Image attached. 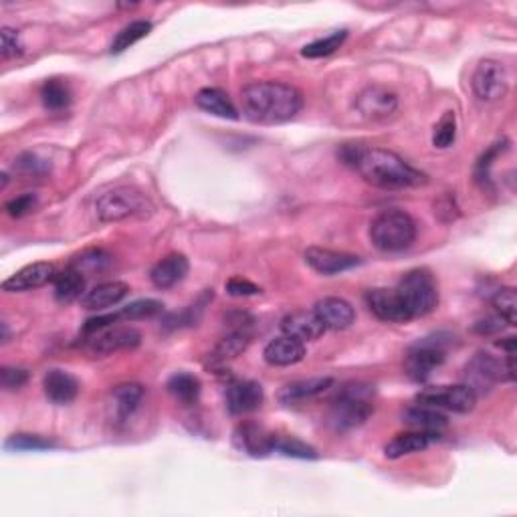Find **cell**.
Returning a JSON list of instances; mask_svg holds the SVG:
<instances>
[{
	"label": "cell",
	"instance_id": "obj_1",
	"mask_svg": "<svg viewBox=\"0 0 517 517\" xmlns=\"http://www.w3.org/2000/svg\"><path fill=\"white\" fill-rule=\"evenodd\" d=\"M245 118L261 126H275L294 120L303 107L302 91L279 82H257L241 91Z\"/></svg>",
	"mask_w": 517,
	"mask_h": 517
},
{
	"label": "cell",
	"instance_id": "obj_2",
	"mask_svg": "<svg viewBox=\"0 0 517 517\" xmlns=\"http://www.w3.org/2000/svg\"><path fill=\"white\" fill-rule=\"evenodd\" d=\"M354 168L360 176L376 188L384 191H404V188L425 186L428 178L427 174L412 168L404 158H400L396 152L384 148H364L356 158Z\"/></svg>",
	"mask_w": 517,
	"mask_h": 517
},
{
	"label": "cell",
	"instance_id": "obj_3",
	"mask_svg": "<svg viewBox=\"0 0 517 517\" xmlns=\"http://www.w3.org/2000/svg\"><path fill=\"white\" fill-rule=\"evenodd\" d=\"M374 412V388L370 384L349 382L341 386L332 400L327 422L336 433H346L362 427Z\"/></svg>",
	"mask_w": 517,
	"mask_h": 517
},
{
	"label": "cell",
	"instance_id": "obj_4",
	"mask_svg": "<svg viewBox=\"0 0 517 517\" xmlns=\"http://www.w3.org/2000/svg\"><path fill=\"white\" fill-rule=\"evenodd\" d=\"M417 239V223L404 210H386L370 224V241L382 253H400Z\"/></svg>",
	"mask_w": 517,
	"mask_h": 517
},
{
	"label": "cell",
	"instance_id": "obj_5",
	"mask_svg": "<svg viewBox=\"0 0 517 517\" xmlns=\"http://www.w3.org/2000/svg\"><path fill=\"white\" fill-rule=\"evenodd\" d=\"M96 213L101 223H121L129 218H148L154 205L142 191L134 186H118L101 194L96 202Z\"/></svg>",
	"mask_w": 517,
	"mask_h": 517
},
{
	"label": "cell",
	"instance_id": "obj_6",
	"mask_svg": "<svg viewBox=\"0 0 517 517\" xmlns=\"http://www.w3.org/2000/svg\"><path fill=\"white\" fill-rule=\"evenodd\" d=\"M396 294L409 309L411 317H425L439 305V289L428 269H412L398 281Z\"/></svg>",
	"mask_w": 517,
	"mask_h": 517
},
{
	"label": "cell",
	"instance_id": "obj_7",
	"mask_svg": "<svg viewBox=\"0 0 517 517\" xmlns=\"http://www.w3.org/2000/svg\"><path fill=\"white\" fill-rule=\"evenodd\" d=\"M465 378H467L465 384L475 395H485L497 382L515 380V354L499 358L490 352H477L465 368Z\"/></svg>",
	"mask_w": 517,
	"mask_h": 517
},
{
	"label": "cell",
	"instance_id": "obj_8",
	"mask_svg": "<svg viewBox=\"0 0 517 517\" xmlns=\"http://www.w3.org/2000/svg\"><path fill=\"white\" fill-rule=\"evenodd\" d=\"M449 336H431L425 340H419L414 344L409 354H406L404 368L406 374H409L412 380L425 382L427 378H431L436 368L443 366V362L447 358V348H449Z\"/></svg>",
	"mask_w": 517,
	"mask_h": 517
},
{
	"label": "cell",
	"instance_id": "obj_9",
	"mask_svg": "<svg viewBox=\"0 0 517 517\" xmlns=\"http://www.w3.org/2000/svg\"><path fill=\"white\" fill-rule=\"evenodd\" d=\"M417 403L425 406H433V409H445L450 412L467 414L475 409L477 395L469 388L467 384L435 386V388H427L419 392Z\"/></svg>",
	"mask_w": 517,
	"mask_h": 517
},
{
	"label": "cell",
	"instance_id": "obj_10",
	"mask_svg": "<svg viewBox=\"0 0 517 517\" xmlns=\"http://www.w3.org/2000/svg\"><path fill=\"white\" fill-rule=\"evenodd\" d=\"M507 71L504 65L495 59H483L473 73L471 87L473 93L482 101H497L507 93Z\"/></svg>",
	"mask_w": 517,
	"mask_h": 517
},
{
	"label": "cell",
	"instance_id": "obj_11",
	"mask_svg": "<svg viewBox=\"0 0 517 517\" xmlns=\"http://www.w3.org/2000/svg\"><path fill=\"white\" fill-rule=\"evenodd\" d=\"M142 333L136 330V327L123 325V327H107V330H101L98 333H93L87 340V349H90L91 356H112L115 352H121V349H134L140 346Z\"/></svg>",
	"mask_w": 517,
	"mask_h": 517
},
{
	"label": "cell",
	"instance_id": "obj_12",
	"mask_svg": "<svg viewBox=\"0 0 517 517\" xmlns=\"http://www.w3.org/2000/svg\"><path fill=\"white\" fill-rule=\"evenodd\" d=\"M366 305L374 316L386 324H404L411 322V313L404 308L396 289H370L366 294Z\"/></svg>",
	"mask_w": 517,
	"mask_h": 517
},
{
	"label": "cell",
	"instance_id": "obj_13",
	"mask_svg": "<svg viewBox=\"0 0 517 517\" xmlns=\"http://www.w3.org/2000/svg\"><path fill=\"white\" fill-rule=\"evenodd\" d=\"M305 263H308L316 273L332 277L358 267L362 263V259L349 253L324 249V247H309V249L305 251Z\"/></svg>",
	"mask_w": 517,
	"mask_h": 517
},
{
	"label": "cell",
	"instance_id": "obj_14",
	"mask_svg": "<svg viewBox=\"0 0 517 517\" xmlns=\"http://www.w3.org/2000/svg\"><path fill=\"white\" fill-rule=\"evenodd\" d=\"M232 441H235V447L247 455L267 457L275 453L277 435L269 433L267 428L255 425V422H243L235 428Z\"/></svg>",
	"mask_w": 517,
	"mask_h": 517
},
{
	"label": "cell",
	"instance_id": "obj_15",
	"mask_svg": "<svg viewBox=\"0 0 517 517\" xmlns=\"http://www.w3.org/2000/svg\"><path fill=\"white\" fill-rule=\"evenodd\" d=\"M356 107L366 120H386L396 112L398 98L382 85H370L356 98Z\"/></svg>",
	"mask_w": 517,
	"mask_h": 517
},
{
	"label": "cell",
	"instance_id": "obj_16",
	"mask_svg": "<svg viewBox=\"0 0 517 517\" xmlns=\"http://www.w3.org/2000/svg\"><path fill=\"white\" fill-rule=\"evenodd\" d=\"M263 388L253 380H239L229 384L227 388V409L235 417L251 414L263 406Z\"/></svg>",
	"mask_w": 517,
	"mask_h": 517
},
{
	"label": "cell",
	"instance_id": "obj_17",
	"mask_svg": "<svg viewBox=\"0 0 517 517\" xmlns=\"http://www.w3.org/2000/svg\"><path fill=\"white\" fill-rule=\"evenodd\" d=\"M281 330L286 336L305 344V341L322 338L325 333V325L322 324V319L316 316V311L300 309L287 313V316L281 319Z\"/></svg>",
	"mask_w": 517,
	"mask_h": 517
},
{
	"label": "cell",
	"instance_id": "obj_18",
	"mask_svg": "<svg viewBox=\"0 0 517 517\" xmlns=\"http://www.w3.org/2000/svg\"><path fill=\"white\" fill-rule=\"evenodd\" d=\"M316 316L322 319L325 330H348L356 322V311L352 303H348L341 297H324L316 303Z\"/></svg>",
	"mask_w": 517,
	"mask_h": 517
},
{
	"label": "cell",
	"instance_id": "obj_19",
	"mask_svg": "<svg viewBox=\"0 0 517 517\" xmlns=\"http://www.w3.org/2000/svg\"><path fill=\"white\" fill-rule=\"evenodd\" d=\"M55 265L51 263H33L27 265L11 275L9 279L3 283V291L6 294H20V291H31L36 287H43L51 279H55Z\"/></svg>",
	"mask_w": 517,
	"mask_h": 517
},
{
	"label": "cell",
	"instance_id": "obj_20",
	"mask_svg": "<svg viewBox=\"0 0 517 517\" xmlns=\"http://www.w3.org/2000/svg\"><path fill=\"white\" fill-rule=\"evenodd\" d=\"M129 294V286L123 281H107L99 283L90 291H85L82 297V308L87 311H104L107 308H114L121 300H126Z\"/></svg>",
	"mask_w": 517,
	"mask_h": 517
},
{
	"label": "cell",
	"instance_id": "obj_21",
	"mask_svg": "<svg viewBox=\"0 0 517 517\" xmlns=\"http://www.w3.org/2000/svg\"><path fill=\"white\" fill-rule=\"evenodd\" d=\"M188 269H191V265H188V259L184 255L172 253L168 257L160 259L158 263L152 267L150 279L158 289H170L184 279L188 275Z\"/></svg>",
	"mask_w": 517,
	"mask_h": 517
},
{
	"label": "cell",
	"instance_id": "obj_22",
	"mask_svg": "<svg viewBox=\"0 0 517 517\" xmlns=\"http://www.w3.org/2000/svg\"><path fill=\"white\" fill-rule=\"evenodd\" d=\"M43 390H45V396L53 404H69L79 395V382L75 380V376H71L65 370H49L43 378Z\"/></svg>",
	"mask_w": 517,
	"mask_h": 517
},
{
	"label": "cell",
	"instance_id": "obj_23",
	"mask_svg": "<svg viewBox=\"0 0 517 517\" xmlns=\"http://www.w3.org/2000/svg\"><path fill=\"white\" fill-rule=\"evenodd\" d=\"M263 358L269 366H294L305 358V346L289 336L275 338L265 346Z\"/></svg>",
	"mask_w": 517,
	"mask_h": 517
},
{
	"label": "cell",
	"instance_id": "obj_24",
	"mask_svg": "<svg viewBox=\"0 0 517 517\" xmlns=\"http://www.w3.org/2000/svg\"><path fill=\"white\" fill-rule=\"evenodd\" d=\"M403 420L406 427H411L412 431H422V433H433L441 435L443 428L449 425V419L445 414L439 412V409H433V406L417 404L411 406L403 412Z\"/></svg>",
	"mask_w": 517,
	"mask_h": 517
},
{
	"label": "cell",
	"instance_id": "obj_25",
	"mask_svg": "<svg viewBox=\"0 0 517 517\" xmlns=\"http://www.w3.org/2000/svg\"><path fill=\"white\" fill-rule=\"evenodd\" d=\"M333 384V378L324 376V378H308V380H295L283 386L279 390V398L281 404H297L303 403V400L313 398L317 395H322L330 386Z\"/></svg>",
	"mask_w": 517,
	"mask_h": 517
},
{
	"label": "cell",
	"instance_id": "obj_26",
	"mask_svg": "<svg viewBox=\"0 0 517 517\" xmlns=\"http://www.w3.org/2000/svg\"><path fill=\"white\" fill-rule=\"evenodd\" d=\"M439 439V435L433 433H422V431H411L396 435L388 445L384 449V455L388 458H400L412 453H420L433 445V443Z\"/></svg>",
	"mask_w": 517,
	"mask_h": 517
},
{
	"label": "cell",
	"instance_id": "obj_27",
	"mask_svg": "<svg viewBox=\"0 0 517 517\" xmlns=\"http://www.w3.org/2000/svg\"><path fill=\"white\" fill-rule=\"evenodd\" d=\"M194 104L199 106L202 112L213 114L216 118H224V120H239V112L237 107L232 106V101L229 96L216 87H205L196 93Z\"/></svg>",
	"mask_w": 517,
	"mask_h": 517
},
{
	"label": "cell",
	"instance_id": "obj_28",
	"mask_svg": "<svg viewBox=\"0 0 517 517\" xmlns=\"http://www.w3.org/2000/svg\"><path fill=\"white\" fill-rule=\"evenodd\" d=\"M55 300L67 305L85 295V275L71 265L55 275Z\"/></svg>",
	"mask_w": 517,
	"mask_h": 517
},
{
	"label": "cell",
	"instance_id": "obj_29",
	"mask_svg": "<svg viewBox=\"0 0 517 517\" xmlns=\"http://www.w3.org/2000/svg\"><path fill=\"white\" fill-rule=\"evenodd\" d=\"M251 344V333L247 330H235L224 336L221 341H218L216 348L210 354V364L213 366H223L229 360H235L241 356L247 348Z\"/></svg>",
	"mask_w": 517,
	"mask_h": 517
},
{
	"label": "cell",
	"instance_id": "obj_30",
	"mask_svg": "<svg viewBox=\"0 0 517 517\" xmlns=\"http://www.w3.org/2000/svg\"><path fill=\"white\" fill-rule=\"evenodd\" d=\"M144 396V388L140 384H121L115 386L112 392L114 414L118 422H126L136 412L137 404Z\"/></svg>",
	"mask_w": 517,
	"mask_h": 517
},
{
	"label": "cell",
	"instance_id": "obj_31",
	"mask_svg": "<svg viewBox=\"0 0 517 517\" xmlns=\"http://www.w3.org/2000/svg\"><path fill=\"white\" fill-rule=\"evenodd\" d=\"M166 388H168L170 395L176 398L178 403L186 406L194 404L200 396V380L196 376L186 374V372L174 374L168 380V384H166Z\"/></svg>",
	"mask_w": 517,
	"mask_h": 517
},
{
	"label": "cell",
	"instance_id": "obj_32",
	"mask_svg": "<svg viewBox=\"0 0 517 517\" xmlns=\"http://www.w3.org/2000/svg\"><path fill=\"white\" fill-rule=\"evenodd\" d=\"M41 99L49 112H61L71 104V91L67 83L59 82V79H49L41 87Z\"/></svg>",
	"mask_w": 517,
	"mask_h": 517
},
{
	"label": "cell",
	"instance_id": "obj_33",
	"mask_svg": "<svg viewBox=\"0 0 517 517\" xmlns=\"http://www.w3.org/2000/svg\"><path fill=\"white\" fill-rule=\"evenodd\" d=\"M152 31L150 20H134L121 28V31L115 35V39L112 43V53H123V51L136 45L137 41H142L145 35Z\"/></svg>",
	"mask_w": 517,
	"mask_h": 517
},
{
	"label": "cell",
	"instance_id": "obj_34",
	"mask_svg": "<svg viewBox=\"0 0 517 517\" xmlns=\"http://www.w3.org/2000/svg\"><path fill=\"white\" fill-rule=\"evenodd\" d=\"M346 36H348V31H336V33L327 35L324 36V39H317L309 43V45H305L302 49V55L308 57V59H322V57L336 53V51L344 45Z\"/></svg>",
	"mask_w": 517,
	"mask_h": 517
},
{
	"label": "cell",
	"instance_id": "obj_35",
	"mask_svg": "<svg viewBox=\"0 0 517 517\" xmlns=\"http://www.w3.org/2000/svg\"><path fill=\"white\" fill-rule=\"evenodd\" d=\"M491 303L507 325L517 324V295L513 287H501L495 291Z\"/></svg>",
	"mask_w": 517,
	"mask_h": 517
},
{
	"label": "cell",
	"instance_id": "obj_36",
	"mask_svg": "<svg viewBox=\"0 0 517 517\" xmlns=\"http://www.w3.org/2000/svg\"><path fill=\"white\" fill-rule=\"evenodd\" d=\"M164 305L156 300H137L134 303L126 305L118 311L120 319H126V322H140V319H152L156 317L158 313H162Z\"/></svg>",
	"mask_w": 517,
	"mask_h": 517
},
{
	"label": "cell",
	"instance_id": "obj_37",
	"mask_svg": "<svg viewBox=\"0 0 517 517\" xmlns=\"http://www.w3.org/2000/svg\"><path fill=\"white\" fill-rule=\"evenodd\" d=\"M457 137V115L455 112H445L433 132V145L439 150H447L455 144Z\"/></svg>",
	"mask_w": 517,
	"mask_h": 517
},
{
	"label": "cell",
	"instance_id": "obj_38",
	"mask_svg": "<svg viewBox=\"0 0 517 517\" xmlns=\"http://www.w3.org/2000/svg\"><path fill=\"white\" fill-rule=\"evenodd\" d=\"M109 263V257L99 249H91V251H85L83 255H79V257L73 261L71 267L77 269V271H82L85 277L90 273H101Z\"/></svg>",
	"mask_w": 517,
	"mask_h": 517
},
{
	"label": "cell",
	"instance_id": "obj_39",
	"mask_svg": "<svg viewBox=\"0 0 517 517\" xmlns=\"http://www.w3.org/2000/svg\"><path fill=\"white\" fill-rule=\"evenodd\" d=\"M275 453L294 458H317L316 449L305 445L300 439H294V436H277Z\"/></svg>",
	"mask_w": 517,
	"mask_h": 517
},
{
	"label": "cell",
	"instance_id": "obj_40",
	"mask_svg": "<svg viewBox=\"0 0 517 517\" xmlns=\"http://www.w3.org/2000/svg\"><path fill=\"white\" fill-rule=\"evenodd\" d=\"M4 447L9 450H47L55 449L57 443L39 435H14L4 443Z\"/></svg>",
	"mask_w": 517,
	"mask_h": 517
},
{
	"label": "cell",
	"instance_id": "obj_41",
	"mask_svg": "<svg viewBox=\"0 0 517 517\" xmlns=\"http://www.w3.org/2000/svg\"><path fill=\"white\" fill-rule=\"evenodd\" d=\"M17 170L20 174H27V176H45V174L51 170V164L45 158H41L35 152H25L17 158Z\"/></svg>",
	"mask_w": 517,
	"mask_h": 517
},
{
	"label": "cell",
	"instance_id": "obj_42",
	"mask_svg": "<svg viewBox=\"0 0 517 517\" xmlns=\"http://www.w3.org/2000/svg\"><path fill=\"white\" fill-rule=\"evenodd\" d=\"M0 53H3V59H12V57L23 55V43H20V36L17 31L4 27L3 33H0Z\"/></svg>",
	"mask_w": 517,
	"mask_h": 517
},
{
	"label": "cell",
	"instance_id": "obj_43",
	"mask_svg": "<svg viewBox=\"0 0 517 517\" xmlns=\"http://www.w3.org/2000/svg\"><path fill=\"white\" fill-rule=\"evenodd\" d=\"M28 380V372L27 370H20V368H9L4 366L0 370V386H3L4 390H19L23 388Z\"/></svg>",
	"mask_w": 517,
	"mask_h": 517
},
{
	"label": "cell",
	"instance_id": "obj_44",
	"mask_svg": "<svg viewBox=\"0 0 517 517\" xmlns=\"http://www.w3.org/2000/svg\"><path fill=\"white\" fill-rule=\"evenodd\" d=\"M36 205V196L35 194H23V196H17V199L9 200L4 205L6 215L12 216V218H20L25 216L27 213H31Z\"/></svg>",
	"mask_w": 517,
	"mask_h": 517
},
{
	"label": "cell",
	"instance_id": "obj_45",
	"mask_svg": "<svg viewBox=\"0 0 517 517\" xmlns=\"http://www.w3.org/2000/svg\"><path fill=\"white\" fill-rule=\"evenodd\" d=\"M224 287H227V294L232 297H249L261 294L259 286H255L249 279H243V277H232Z\"/></svg>",
	"mask_w": 517,
	"mask_h": 517
},
{
	"label": "cell",
	"instance_id": "obj_46",
	"mask_svg": "<svg viewBox=\"0 0 517 517\" xmlns=\"http://www.w3.org/2000/svg\"><path fill=\"white\" fill-rule=\"evenodd\" d=\"M505 150H507V140L493 144L491 148L487 150L482 158H479V162H477V176H479V178H485V176H487V172H490V168H491L493 160L497 158L499 154H504Z\"/></svg>",
	"mask_w": 517,
	"mask_h": 517
},
{
	"label": "cell",
	"instance_id": "obj_47",
	"mask_svg": "<svg viewBox=\"0 0 517 517\" xmlns=\"http://www.w3.org/2000/svg\"><path fill=\"white\" fill-rule=\"evenodd\" d=\"M504 324L505 322L499 316L487 317V319H482V322L475 324V332L482 333V336H491V333H499L501 330H504Z\"/></svg>",
	"mask_w": 517,
	"mask_h": 517
},
{
	"label": "cell",
	"instance_id": "obj_48",
	"mask_svg": "<svg viewBox=\"0 0 517 517\" xmlns=\"http://www.w3.org/2000/svg\"><path fill=\"white\" fill-rule=\"evenodd\" d=\"M0 327H3V341H9V325H6V322H3Z\"/></svg>",
	"mask_w": 517,
	"mask_h": 517
}]
</instances>
